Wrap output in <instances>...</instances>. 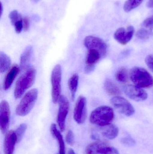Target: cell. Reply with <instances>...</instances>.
I'll return each mask as SVG.
<instances>
[{"label":"cell","mask_w":153,"mask_h":154,"mask_svg":"<svg viewBox=\"0 0 153 154\" xmlns=\"http://www.w3.org/2000/svg\"><path fill=\"white\" fill-rule=\"evenodd\" d=\"M115 118L113 109L107 106H101L92 111L90 121L93 125L103 127L111 124Z\"/></svg>","instance_id":"obj_1"},{"label":"cell","mask_w":153,"mask_h":154,"mask_svg":"<svg viewBox=\"0 0 153 154\" xmlns=\"http://www.w3.org/2000/svg\"><path fill=\"white\" fill-rule=\"evenodd\" d=\"M129 77L135 85L142 88H150L153 86L152 76L143 68H133L129 72Z\"/></svg>","instance_id":"obj_2"},{"label":"cell","mask_w":153,"mask_h":154,"mask_svg":"<svg viewBox=\"0 0 153 154\" xmlns=\"http://www.w3.org/2000/svg\"><path fill=\"white\" fill-rule=\"evenodd\" d=\"M36 75L35 69L31 68L28 69L18 79L14 90V97L16 99L20 98L26 91L33 85L35 82Z\"/></svg>","instance_id":"obj_3"},{"label":"cell","mask_w":153,"mask_h":154,"mask_svg":"<svg viewBox=\"0 0 153 154\" xmlns=\"http://www.w3.org/2000/svg\"><path fill=\"white\" fill-rule=\"evenodd\" d=\"M38 95V91L36 88L27 92L16 107V115L19 116H25L28 115L35 106Z\"/></svg>","instance_id":"obj_4"},{"label":"cell","mask_w":153,"mask_h":154,"mask_svg":"<svg viewBox=\"0 0 153 154\" xmlns=\"http://www.w3.org/2000/svg\"><path fill=\"white\" fill-rule=\"evenodd\" d=\"M62 70L61 66L57 65L52 70L51 82L52 98L54 104H57L61 97Z\"/></svg>","instance_id":"obj_5"},{"label":"cell","mask_w":153,"mask_h":154,"mask_svg":"<svg viewBox=\"0 0 153 154\" xmlns=\"http://www.w3.org/2000/svg\"><path fill=\"white\" fill-rule=\"evenodd\" d=\"M110 103L119 113L126 116H131L135 112L133 105L123 97L115 96L110 100Z\"/></svg>","instance_id":"obj_6"},{"label":"cell","mask_w":153,"mask_h":154,"mask_svg":"<svg viewBox=\"0 0 153 154\" xmlns=\"http://www.w3.org/2000/svg\"><path fill=\"white\" fill-rule=\"evenodd\" d=\"M85 154H119L117 149L102 141H97L89 144L85 149Z\"/></svg>","instance_id":"obj_7"},{"label":"cell","mask_w":153,"mask_h":154,"mask_svg":"<svg viewBox=\"0 0 153 154\" xmlns=\"http://www.w3.org/2000/svg\"><path fill=\"white\" fill-rule=\"evenodd\" d=\"M84 44L88 49H95L99 52L102 57L106 56L107 52V45L106 42L100 38L93 36H88L85 37Z\"/></svg>","instance_id":"obj_8"},{"label":"cell","mask_w":153,"mask_h":154,"mask_svg":"<svg viewBox=\"0 0 153 154\" xmlns=\"http://www.w3.org/2000/svg\"><path fill=\"white\" fill-rule=\"evenodd\" d=\"M122 90L128 97L134 101L142 102L148 98V94L143 89L135 85H125Z\"/></svg>","instance_id":"obj_9"},{"label":"cell","mask_w":153,"mask_h":154,"mask_svg":"<svg viewBox=\"0 0 153 154\" xmlns=\"http://www.w3.org/2000/svg\"><path fill=\"white\" fill-rule=\"evenodd\" d=\"M59 109L57 116V122L60 130L64 131L66 128V121L69 111L70 104L66 97L61 96L58 101Z\"/></svg>","instance_id":"obj_10"},{"label":"cell","mask_w":153,"mask_h":154,"mask_svg":"<svg viewBox=\"0 0 153 154\" xmlns=\"http://www.w3.org/2000/svg\"><path fill=\"white\" fill-rule=\"evenodd\" d=\"M87 100L83 96L78 98L74 110V119L77 124L84 123L87 118Z\"/></svg>","instance_id":"obj_11"},{"label":"cell","mask_w":153,"mask_h":154,"mask_svg":"<svg viewBox=\"0 0 153 154\" xmlns=\"http://www.w3.org/2000/svg\"><path fill=\"white\" fill-rule=\"evenodd\" d=\"M135 29L133 26L126 28L121 27L116 30L114 34L115 39L119 44L126 45L132 39L134 34Z\"/></svg>","instance_id":"obj_12"},{"label":"cell","mask_w":153,"mask_h":154,"mask_svg":"<svg viewBox=\"0 0 153 154\" xmlns=\"http://www.w3.org/2000/svg\"><path fill=\"white\" fill-rule=\"evenodd\" d=\"M10 109L9 103L5 100L0 104V128L3 134L6 133L10 120Z\"/></svg>","instance_id":"obj_13"},{"label":"cell","mask_w":153,"mask_h":154,"mask_svg":"<svg viewBox=\"0 0 153 154\" xmlns=\"http://www.w3.org/2000/svg\"><path fill=\"white\" fill-rule=\"evenodd\" d=\"M101 58H102L101 55L98 51L95 49H88L85 60L86 73H90L93 71L95 65Z\"/></svg>","instance_id":"obj_14"},{"label":"cell","mask_w":153,"mask_h":154,"mask_svg":"<svg viewBox=\"0 0 153 154\" xmlns=\"http://www.w3.org/2000/svg\"><path fill=\"white\" fill-rule=\"evenodd\" d=\"M18 142L15 132L10 131L7 133L4 142V154H13L15 144Z\"/></svg>","instance_id":"obj_15"},{"label":"cell","mask_w":153,"mask_h":154,"mask_svg":"<svg viewBox=\"0 0 153 154\" xmlns=\"http://www.w3.org/2000/svg\"><path fill=\"white\" fill-rule=\"evenodd\" d=\"M100 127H101V134L104 138L108 140H112L118 135L119 129L116 125L111 124Z\"/></svg>","instance_id":"obj_16"},{"label":"cell","mask_w":153,"mask_h":154,"mask_svg":"<svg viewBox=\"0 0 153 154\" xmlns=\"http://www.w3.org/2000/svg\"><path fill=\"white\" fill-rule=\"evenodd\" d=\"M19 71V67L17 65H15L12 67L4 79L3 84V88L4 90H8L10 88Z\"/></svg>","instance_id":"obj_17"},{"label":"cell","mask_w":153,"mask_h":154,"mask_svg":"<svg viewBox=\"0 0 153 154\" xmlns=\"http://www.w3.org/2000/svg\"><path fill=\"white\" fill-rule=\"evenodd\" d=\"M51 134L58 142L59 145V154H66L65 145L62 134L57 128L55 124H52L50 128Z\"/></svg>","instance_id":"obj_18"},{"label":"cell","mask_w":153,"mask_h":154,"mask_svg":"<svg viewBox=\"0 0 153 154\" xmlns=\"http://www.w3.org/2000/svg\"><path fill=\"white\" fill-rule=\"evenodd\" d=\"M104 88L106 92L110 96L115 97L121 94L118 86L110 79H106L104 82Z\"/></svg>","instance_id":"obj_19"},{"label":"cell","mask_w":153,"mask_h":154,"mask_svg":"<svg viewBox=\"0 0 153 154\" xmlns=\"http://www.w3.org/2000/svg\"><path fill=\"white\" fill-rule=\"evenodd\" d=\"M32 52V47L28 46L25 49L22 54L20 58V67L22 69H27L29 66Z\"/></svg>","instance_id":"obj_20"},{"label":"cell","mask_w":153,"mask_h":154,"mask_svg":"<svg viewBox=\"0 0 153 154\" xmlns=\"http://www.w3.org/2000/svg\"><path fill=\"white\" fill-rule=\"evenodd\" d=\"M78 82H79V76L76 74L73 75L68 80V88L71 91L72 98L73 100L74 99L75 93L77 91Z\"/></svg>","instance_id":"obj_21"},{"label":"cell","mask_w":153,"mask_h":154,"mask_svg":"<svg viewBox=\"0 0 153 154\" xmlns=\"http://www.w3.org/2000/svg\"><path fill=\"white\" fill-rule=\"evenodd\" d=\"M10 58L9 56L4 52H0V72L4 73L7 71L10 66Z\"/></svg>","instance_id":"obj_22"},{"label":"cell","mask_w":153,"mask_h":154,"mask_svg":"<svg viewBox=\"0 0 153 154\" xmlns=\"http://www.w3.org/2000/svg\"><path fill=\"white\" fill-rule=\"evenodd\" d=\"M116 79L121 83H125L128 80V72L125 67L120 68L116 73Z\"/></svg>","instance_id":"obj_23"},{"label":"cell","mask_w":153,"mask_h":154,"mask_svg":"<svg viewBox=\"0 0 153 154\" xmlns=\"http://www.w3.org/2000/svg\"><path fill=\"white\" fill-rule=\"evenodd\" d=\"M143 0H127L124 5V10L126 12H129L137 8L143 2Z\"/></svg>","instance_id":"obj_24"},{"label":"cell","mask_w":153,"mask_h":154,"mask_svg":"<svg viewBox=\"0 0 153 154\" xmlns=\"http://www.w3.org/2000/svg\"><path fill=\"white\" fill-rule=\"evenodd\" d=\"M152 31L147 29L145 28H141L139 29L136 33V36L139 39L142 40H146L150 38L152 35Z\"/></svg>","instance_id":"obj_25"},{"label":"cell","mask_w":153,"mask_h":154,"mask_svg":"<svg viewBox=\"0 0 153 154\" xmlns=\"http://www.w3.org/2000/svg\"><path fill=\"white\" fill-rule=\"evenodd\" d=\"M9 19L10 20L11 23L13 25L18 21L23 19L21 14L16 10L12 11L9 14Z\"/></svg>","instance_id":"obj_26"},{"label":"cell","mask_w":153,"mask_h":154,"mask_svg":"<svg viewBox=\"0 0 153 154\" xmlns=\"http://www.w3.org/2000/svg\"><path fill=\"white\" fill-rule=\"evenodd\" d=\"M27 126L25 124H22L19 126V127L15 131L17 137L18 142H20L22 139V137L26 132Z\"/></svg>","instance_id":"obj_27"},{"label":"cell","mask_w":153,"mask_h":154,"mask_svg":"<svg viewBox=\"0 0 153 154\" xmlns=\"http://www.w3.org/2000/svg\"><path fill=\"white\" fill-rule=\"evenodd\" d=\"M144 28L153 31V14L144 20L142 24Z\"/></svg>","instance_id":"obj_28"},{"label":"cell","mask_w":153,"mask_h":154,"mask_svg":"<svg viewBox=\"0 0 153 154\" xmlns=\"http://www.w3.org/2000/svg\"><path fill=\"white\" fill-rule=\"evenodd\" d=\"M121 143L125 146L130 147L135 145L136 142L135 140L131 137H125L121 139Z\"/></svg>","instance_id":"obj_29"},{"label":"cell","mask_w":153,"mask_h":154,"mask_svg":"<svg viewBox=\"0 0 153 154\" xmlns=\"http://www.w3.org/2000/svg\"><path fill=\"white\" fill-rule=\"evenodd\" d=\"M13 26L16 33H21L22 30H23V19L16 22Z\"/></svg>","instance_id":"obj_30"},{"label":"cell","mask_w":153,"mask_h":154,"mask_svg":"<svg viewBox=\"0 0 153 154\" xmlns=\"http://www.w3.org/2000/svg\"><path fill=\"white\" fill-rule=\"evenodd\" d=\"M66 141L67 144L70 145H72L74 143V135L72 131L69 130L67 132L66 137Z\"/></svg>","instance_id":"obj_31"},{"label":"cell","mask_w":153,"mask_h":154,"mask_svg":"<svg viewBox=\"0 0 153 154\" xmlns=\"http://www.w3.org/2000/svg\"><path fill=\"white\" fill-rule=\"evenodd\" d=\"M145 62L150 70L153 72V55H149L145 58Z\"/></svg>","instance_id":"obj_32"},{"label":"cell","mask_w":153,"mask_h":154,"mask_svg":"<svg viewBox=\"0 0 153 154\" xmlns=\"http://www.w3.org/2000/svg\"><path fill=\"white\" fill-rule=\"evenodd\" d=\"M23 30L27 31L28 30L30 26V20L28 17L26 16L23 18Z\"/></svg>","instance_id":"obj_33"},{"label":"cell","mask_w":153,"mask_h":154,"mask_svg":"<svg viewBox=\"0 0 153 154\" xmlns=\"http://www.w3.org/2000/svg\"><path fill=\"white\" fill-rule=\"evenodd\" d=\"M146 5L148 8H153V0H149L147 2Z\"/></svg>","instance_id":"obj_34"},{"label":"cell","mask_w":153,"mask_h":154,"mask_svg":"<svg viewBox=\"0 0 153 154\" xmlns=\"http://www.w3.org/2000/svg\"><path fill=\"white\" fill-rule=\"evenodd\" d=\"M68 154H76L73 149H70L68 151Z\"/></svg>","instance_id":"obj_35"},{"label":"cell","mask_w":153,"mask_h":154,"mask_svg":"<svg viewBox=\"0 0 153 154\" xmlns=\"http://www.w3.org/2000/svg\"><path fill=\"white\" fill-rule=\"evenodd\" d=\"M31 2H33V3H36L38 2L39 1H40V0H31Z\"/></svg>","instance_id":"obj_36"},{"label":"cell","mask_w":153,"mask_h":154,"mask_svg":"<svg viewBox=\"0 0 153 154\" xmlns=\"http://www.w3.org/2000/svg\"><path fill=\"white\" fill-rule=\"evenodd\" d=\"M1 15H2V11H3V7H2V4L1 3Z\"/></svg>","instance_id":"obj_37"}]
</instances>
